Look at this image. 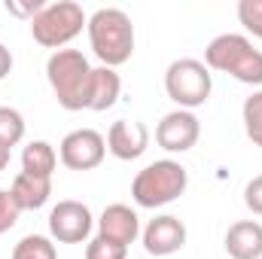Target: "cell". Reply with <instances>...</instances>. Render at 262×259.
Wrapping results in <instances>:
<instances>
[{
  "label": "cell",
  "instance_id": "cell-1",
  "mask_svg": "<svg viewBox=\"0 0 262 259\" xmlns=\"http://www.w3.org/2000/svg\"><path fill=\"white\" fill-rule=\"evenodd\" d=\"M89 43L92 52L101 58L104 67H116L125 64L134 55V25L131 15L125 9L116 6H101L89 15Z\"/></svg>",
  "mask_w": 262,
  "mask_h": 259
},
{
  "label": "cell",
  "instance_id": "cell-14",
  "mask_svg": "<svg viewBox=\"0 0 262 259\" xmlns=\"http://www.w3.org/2000/svg\"><path fill=\"white\" fill-rule=\"evenodd\" d=\"M122 92V79L113 67H92V85H89V110L104 113L119 101Z\"/></svg>",
  "mask_w": 262,
  "mask_h": 259
},
{
  "label": "cell",
  "instance_id": "cell-11",
  "mask_svg": "<svg viewBox=\"0 0 262 259\" xmlns=\"http://www.w3.org/2000/svg\"><path fill=\"white\" fill-rule=\"evenodd\" d=\"M149 146V131L137 119H119L107 131V149L119 159V162H134L146 153Z\"/></svg>",
  "mask_w": 262,
  "mask_h": 259
},
{
  "label": "cell",
  "instance_id": "cell-19",
  "mask_svg": "<svg viewBox=\"0 0 262 259\" xmlns=\"http://www.w3.org/2000/svg\"><path fill=\"white\" fill-rule=\"evenodd\" d=\"M25 137V116L15 107H0V143L3 146H15Z\"/></svg>",
  "mask_w": 262,
  "mask_h": 259
},
{
  "label": "cell",
  "instance_id": "cell-10",
  "mask_svg": "<svg viewBox=\"0 0 262 259\" xmlns=\"http://www.w3.org/2000/svg\"><path fill=\"white\" fill-rule=\"evenodd\" d=\"M183 244H186V226H183V220H177L171 213L149 220L143 229V250L149 256H171V253L183 250Z\"/></svg>",
  "mask_w": 262,
  "mask_h": 259
},
{
  "label": "cell",
  "instance_id": "cell-26",
  "mask_svg": "<svg viewBox=\"0 0 262 259\" xmlns=\"http://www.w3.org/2000/svg\"><path fill=\"white\" fill-rule=\"evenodd\" d=\"M6 165H9V146H3V143H0V171H3Z\"/></svg>",
  "mask_w": 262,
  "mask_h": 259
},
{
  "label": "cell",
  "instance_id": "cell-13",
  "mask_svg": "<svg viewBox=\"0 0 262 259\" xmlns=\"http://www.w3.org/2000/svg\"><path fill=\"white\" fill-rule=\"evenodd\" d=\"M226 253L232 259H262V226L256 220H238L226 232Z\"/></svg>",
  "mask_w": 262,
  "mask_h": 259
},
{
  "label": "cell",
  "instance_id": "cell-6",
  "mask_svg": "<svg viewBox=\"0 0 262 259\" xmlns=\"http://www.w3.org/2000/svg\"><path fill=\"white\" fill-rule=\"evenodd\" d=\"M210 89H213V79H210V70L204 67V61L177 58L165 70V92L180 110L201 107L210 98Z\"/></svg>",
  "mask_w": 262,
  "mask_h": 259
},
{
  "label": "cell",
  "instance_id": "cell-20",
  "mask_svg": "<svg viewBox=\"0 0 262 259\" xmlns=\"http://www.w3.org/2000/svg\"><path fill=\"white\" fill-rule=\"evenodd\" d=\"M128 256V247L116 244V241H107V238H92L85 244V259H125Z\"/></svg>",
  "mask_w": 262,
  "mask_h": 259
},
{
  "label": "cell",
  "instance_id": "cell-7",
  "mask_svg": "<svg viewBox=\"0 0 262 259\" xmlns=\"http://www.w3.org/2000/svg\"><path fill=\"white\" fill-rule=\"evenodd\" d=\"M107 156V137L95 128H76L61 140L58 159L70 171H92Z\"/></svg>",
  "mask_w": 262,
  "mask_h": 259
},
{
  "label": "cell",
  "instance_id": "cell-12",
  "mask_svg": "<svg viewBox=\"0 0 262 259\" xmlns=\"http://www.w3.org/2000/svg\"><path fill=\"white\" fill-rule=\"evenodd\" d=\"M98 235L107 238V241H116L122 247L134 244V238L140 235L137 210H131L128 204H107L101 220H98Z\"/></svg>",
  "mask_w": 262,
  "mask_h": 259
},
{
  "label": "cell",
  "instance_id": "cell-8",
  "mask_svg": "<svg viewBox=\"0 0 262 259\" xmlns=\"http://www.w3.org/2000/svg\"><path fill=\"white\" fill-rule=\"evenodd\" d=\"M95 217L82 201H58L49 210V235L58 244H82L92 235Z\"/></svg>",
  "mask_w": 262,
  "mask_h": 259
},
{
  "label": "cell",
  "instance_id": "cell-25",
  "mask_svg": "<svg viewBox=\"0 0 262 259\" xmlns=\"http://www.w3.org/2000/svg\"><path fill=\"white\" fill-rule=\"evenodd\" d=\"M9 70H12V55H9V49L0 43V79H3Z\"/></svg>",
  "mask_w": 262,
  "mask_h": 259
},
{
  "label": "cell",
  "instance_id": "cell-9",
  "mask_svg": "<svg viewBox=\"0 0 262 259\" xmlns=\"http://www.w3.org/2000/svg\"><path fill=\"white\" fill-rule=\"evenodd\" d=\"M198 134H201V125L192 110H171L156 125V143L168 153H189L198 143Z\"/></svg>",
  "mask_w": 262,
  "mask_h": 259
},
{
  "label": "cell",
  "instance_id": "cell-24",
  "mask_svg": "<svg viewBox=\"0 0 262 259\" xmlns=\"http://www.w3.org/2000/svg\"><path fill=\"white\" fill-rule=\"evenodd\" d=\"M46 3L43 0H31V3H18V0H6V12H12V15H18V18H31L34 21V15L43 9Z\"/></svg>",
  "mask_w": 262,
  "mask_h": 259
},
{
  "label": "cell",
  "instance_id": "cell-4",
  "mask_svg": "<svg viewBox=\"0 0 262 259\" xmlns=\"http://www.w3.org/2000/svg\"><path fill=\"white\" fill-rule=\"evenodd\" d=\"M189 174L180 162L174 159H159L152 165H146L143 171H137L134 183H131V198L140 207H165L171 201H177L186 192Z\"/></svg>",
  "mask_w": 262,
  "mask_h": 259
},
{
  "label": "cell",
  "instance_id": "cell-3",
  "mask_svg": "<svg viewBox=\"0 0 262 259\" xmlns=\"http://www.w3.org/2000/svg\"><path fill=\"white\" fill-rule=\"evenodd\" d=\"M204 67L235 76L244 85H262V52L244 34H220L204 49Z\"/></svg>",
  "mask_w": 262,
  "mask_h": 259
},
{
  "label": "cell",
  "instance_id": "cell-16",
  "mask_svg": "<svg viewBox=\"0 0 262 259\" xmlns=\"http://www.w3.org/2000/svg\"><path fill=\"white\" fill-rule=\"evenodd\" d=\"M58 168V153L52 143L46 140H31L21 153V171L31 174V177H49L52 180V171Z\"/></svg>",
  "mask_w": 262,
  "mask_h": 259
},
{
  "label": "cell",
  "instance_id": "cell-21",
  "mask_svg": "<svg viewBox=\"0 0 262 259\" xmlns=\"http://www.w3.org/2000/svg\"><path fill=\"white\" fill-rule=\"evenodd\" d=\"M238 21L262 40V0H241L238 3Z\"/></svg>",
  "mask_w": 262,
  "mask_h": 259
},
{
  "label": "cell",
  "instance_id": "cell-5",
  "mask_svg": "<svg viewBox=\"0 0 262 259\" xmlns=\"http://www.w3.org/2000/svg\"><path fill=\"white\" fill-rule=\"evenodd\" d=\"M85 25H89V18H85V12H82L79 3H73V0H58V3H46V6L34 15L31 34H34V40H37L40 46L58 52L61 46H67V43L73 40V37L82 34Z\"/></svg>",
  "mask_w": 262,
  "mask_h": 259
},
{
  "label": "cell",
  "instance_id": "cell-18",
  "mask_svg": "<svg viewBox=\"0 0 262 259\" xmlns=\"http://www.w3.org/2000/svg\"><path fill=\"white\" fill-rule=\"evenodd\" d=\"M241 116H244V131L253 140V146H262V89L244 101Z\"/></svg>",
  "mask_w": 262,
  "mask_h": 259
},
{
  "label": "cell",
  "instance_id": "cell-2",
  "mask_svg": "<svg viewBox=\"0 0 262 259\" xmlns=\"http://www.w3.org/2000/svg\"><path fill=\"white\" fill-rule=\"evenodd\" d=\"M46 79L58 98V104L76 113L89 110V85H92V64L79 49H58L46 61Z\"/></svg>",
  "mask_w": 262,
  "mask_h": 259
},
{
  "label": "cell",
  "instance_id": "cell-23",
  "mask_svg": "<svg viewBox=\"0 0 262 259\" xmlns=\"http://www.w3.org/2000/svg\"><path fill=\"white\" fill-rule=\"evenodd\" d=\"M244 204H247L250 213L262 217V174L259 177H253V180L244 186Z\"/></svg>",
  "mask_w": 262,
  "mask_h": 259
},
{
  "label": "cell",
  "instance_id": "cell-22",
  "mask_svg": "<svg viewBox=\"0 0 262 259\" xmlns=\"http://www.w3.org/2000/svg\"><path fill=\"white\" fill-rule=\"evenodd\" d=\"M18 213H21V207L15 204V198L6 192V189H0V235L9 232L18 223Z\"/></svg>",
  "mask_w": 262,
  "mask_h": 259
},
{
  "label": "cell",
  "instance_id": "cell-17",
  "mask_svg": "<svg viewBox=\"0 0 262 259\" xmlns=\"http://www.w3.org/2000/svg\"><path fill=\"white\" fill-rule=\"evenodd\" d=\"M9 259H58V250H55V244L46 235H25L12 247Z\"/></svg>",
  "mask_w": 262,
  "mask_h": 259
},
{
  "label": "cell",
  "instance_id": "cell-15",
  "mask_svg": "<svg viewBox=\"0 0 262 259\" xmlns=\"http://www.w3.org/2000/svg\"><path fill=\"white\" fill-rule=\"evenodd\" d=\"M9 195L15 198V204H18L21 210H40V207L49 201V195H52V180H49V177H31V174L21 171V174L12 180Z\"/></svg>",
  "mask_w": 262,
  "mask_h": 259
}]
</instances>
